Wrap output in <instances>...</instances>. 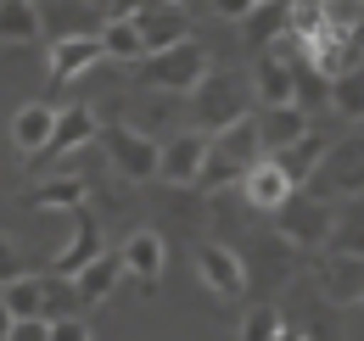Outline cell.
Here are the masks:
<instances>
[{"instance_id": "1", "label": "cell", "mask_w": 364, "mask_h": 341, "mask_svg": "<svg viewBox=\"0 0 364 341\" xmlns=\"http://www.w3.org/2000/svg\"><path fill=\"white\" fill-rule=\"evenodd\" d=\"M191 118L202 134H219V129L241 124V118H252V85L241 79V73H213L208 67V79L191 90Z\"/></svg>"}, {"instance_id": "2", "label": "cell", "mask_w": 364, "mask_h": 341, "mask_svg": "<svg viewBox=\"0 0 364 341\" xmlns=\"http://www.w3.org/2000/svg\"><path fill=\"white\" fill-rule=\"evenodd\" d=\"M135 79L146 90H157V95H191V90L208 79V50L196 40H180V45H168V50H151V56H140Z\"/></svg>"}, {"instance_id": "3", "label": "cell", "mask_w": 364, "mask_h": 341, "mask_svg": "<svg viewBox=\"0 0 364 341\" xmlns=\"http://www.w3.org/2000/svg\"><path fill=\"white\" fill-rule=\"evenodd\" d=\"M309 196L314 202H348V196H364V134H348V140H331L319 168L309 173Z\"/></svg>"}, {"instance_id": "4", "label": "cell", "mask_w": 364, "mask_h": 341, "mask_svg": "<svg viewBox=\"0 0 364 341\" xmlns=\"http://www.w3.org/2000/svg\"><path fill=\"white\" fill-rule=\"evenodd\" d=\"M101 151H107V163L124 173V179H135V185H146V179H157V140L151 134H140V129H129V124H107L101 134Z\"/></svg>"}, {"instance_id": "5", "label": "cell", "mask_w": 364, "mask_h": 341, "mask_svg": "<svg viewBox=\"0 0 364 341\" xmlns=\"http://www.w3.org/2000/svg\"><path fill=\"white\" fill-rule=\"evenodd\" d=\"M331 202H314V196H286L280 207H274V229H280V241L286 247H325V235H331Z\"/></svg>"}, {"instance_id": "6", "label": "cell", "mask_w": 364, "mask_h": 341, "mask_svg": "<svg viewBox=\"0 0 364 341\" xmlns=\"http://www.w3.org/2000/svg\"><path fill=\"white\" fill-rule=\"evenodd\" d=\"M40 6V34L56 40H85V34H101V6L95 0H34Z\"/></svg>"}, {"instance_id": "7", "label": "cell", "mask_w": 364, "mask_h": 341, "mask_svg": "<svg viewBox=\"0 0 364 341\" xmlns=\"http://www.w3.org/2000/svg\"><path fill=\"white\" fill-rule=\"evenodd\" d=\"M303 56H309V67H314L319 79H348V73L364 67V45L353 34H331V28L303 45Z\"/></svg>"}, {"instance_id": "8", "label": "cell", "mask_w": 364, "mask_h": 341, "mask_svg": "<svg viewBox=\"0 0 364 341\" xmlns=\"http://www.w3.org/2000/svg\"><path fill=\"white\" fill-rule=\"evenodd\" d=\"M196 274H202V286L213 291V297H241L247 291V263L219 247V241H202L196 247Z\"/></svg>"}, {"instance_id": "9", "label": "cell", "mask_w": 364, "mask_h": 341, "mask_svg": "<svg viewBox=\"0 0 364 341\" xmlns=\"http://www.w3.org/2000/svg\"><path fill=\"white\" fill-rule=\"evenodd\" d=\"M202 157H208V134H202V129H180V134L157 151V179H168V185H196Z\"/></svg>"}, {"instance_id": "10", "label": "cell", "mask_w": 364, "mask_h": 341, "mask_svg": "<svg viewBox=\"0 0 364 341\" xmlns=\"http://www.w3.org/2000/svg\"><path fill=\"white\" fill-rule=\"evenodd\" d=\"M101 252H107V241H101V224H95V218L79 207V213H73V235H68V247L50 257V274H56V280H73V274H79L85 263H95Z\"/></svg>"}, {"instance_id": "11", "label": "cell", "mask_w": 364, "mask_h": 341, "mask_svg": "<svg viewBox=\"0 0 364 341\" xmlns=\"http://www.w3.org/2000/svg\"><path fill=\"white\" fill-rule=\"evenodd\" d=\"M291 190H297V185L280 173V163H274V157H258L252 168L241 173V196H247V207H258V213H274Z\"/></svg>"}, {"instance_id": "12", "label": "cell", "mask_w": 364, "mask_h": 341, "mask_svg": "<svg viewBox=\"0 0 364 341\" xmlns=\"http://www.w3.org/2000/svg\"><path fill=\"white\" fill-rule=\"evenodd\" d=\"M118 257H124V274H135L140 286L151 291V286H157V274H163V263H168V247H163V235H157V229H135V235L118 247Z\"/></svg>"}, {"instance_id": "13", "label": "cell", "mask_w": 364, "mask_h": 341, "mask_svg": "<svg viewBox=\"0 0 364 341\" xmlns=\"http://www.w3.org/2000/svg\"><path fill=\"white\" fill-rule=\"evenodd\" d=\"M252 129H258L264 157H274V151H286V146H297V140L309 134V112H297V107H264V112L252 118Z\"/></svg>"}, {"instance_id": "14", "label": "cell", "mask_w": 364, "mask_h": 341, "mask_svg": "<svg viewBox=\"0 0 364 341\" xmlns=\"http://www.w3.org/2000/svg\"><path fill=\"white\" fill-rule=\"evenodd\" d=\"M95 134H101V118H95L85 101H79V107H62V112H56V129H50V140H46V151H40V157H68V151H79V146L95 140Z\"/></svg>"}, {"instance_id": "15", "label": "cell", "mask_w": 364, "mask_h": 341, "mask_svg": "<svg viewBox=\"0 0 364 341\" xmlns=\"http://www.w3.org/2000/svg\"><path fill=\"white\" fill-rule=\"evenodd\" d=\"M129 23L140 28L146 56H151V50H168V45H180V40H191V34H185V11H180V6H146V11H135Z\"/></svg>"}, {"instance_id": "16", "label": "cell", "mask_w": 364, "mask_h": 341, "mask_svg": "<svg viewBox=\"0 0 364 341\" xmlns=\"http://www.w3.org/2000/svg\"><path fill=\"white\" fill-rule=\"evenodd\" d=\"M118 280H124V257H118V252H101L95 263H85V269L73 274V297H79V308L107 302L112 291H118Z\"/></svg>"}, {"instance_id": "17", "label": "cell", "mask_w": 364, "mask_h": 341, "mask_svg": "<svg viewBox=\"0 0 364 341\" xmlns=\"http://www.w3.org/2000/svg\"><path fill=\"white\" fill-rule=\"evenodd\" d=\"M319 286L331 302H359L364 297V257H348V252H325L319 263Z\"/></svg>"}, {"instance_id": "18", "label": "cell", "mask_w": 364, "mask_h": 341, "mask_svg": "<svg viewBox=\"0 0 364 341\" xmlns=\"http://www.w3.org/2000/svg\"><path fill=\"white\" fill-rule=\"evenodd\" d=\"M85 196H90L85 173H56V179H40V185L28 190V207H46V213H79Z\"/></svg>"}, {"instance_id": "19", "label": "cell", "mask_w": 364, "mask_h": 341, "mask_svg": "<svg viewBox=\"0 0 364 341\" xmlns=\"http://www.w3.org/2000/svg\"><path fill=\"white\" fill-rule=\"evenodd\" d=\"M95 62H107L95 34H85V40H56V45H50V79H56V85H68V79L90 73Z\"/></svg>"}, {"instance_id": "20", "label": "cell", "mask_w": 364, "mask_h": 341, "mask_svg": "<svg viewBox=\"0 0 364 341\" xmlns=\"http://www.w3.org/2000/svg\"><path fill=\"white\" fill-rule=\"evenodd\" d=\"M247 85H252V101H264V107H291V62H280L274 50H264Z\"/></svg>"}, {"instance_id": "21", "label": "cell", "mask_w": 364, "mask_h": 341, "mask_svg": "<svg viewBox=\"0 0 364 341\" xmlns=\"http://www.w3.org/2000/svg\"><path fill=\"white\" fill-rule=\"evenodd\" d=\"M50 129H56V107L28 101V107H17V118H11V140H17V151L40 157V151H46V140H50Z\"/></svg>"}, {"instance_id": "22", "label": "cell", "mask_w": 364, "mask_h": 341, "mask_svg": "<svg viewBox=\"0 0 364 341\" xmlns=\"http://www.w3.org/2000/svg\"><path fill=\"white\" fill-rule=\"evenodd\" d=\"M331 252H348V257H364V202L348 196L336 213H331V235H325Z\"/></svg>"}, {"instance_id": "23", "label": "cell", "mask_w": 364, "mask_h": 341, "mask_svg": "<svg viewBox=\"0 0 364 341\" xmlns=\"http://www.w3.org/2000/svg\"><path fill=\"white\" fill-rule=\"evenodd\" d=\"M286 17H291V0H258V6L241 17L247 45H274L280 34H286Z\"/></svg>"}, {"instance_id": "24", "label": "cell", "mask_w": 364, "mask_h": 341, "mask_svg": "<svg viewBox=\"0 0 364 341\" xmlns=\"http://www.w3.org/2000/svg\"><path fill=\"white\" fill-rule=\"evenodd\" d=\"M325 146H331V140L309 129V134H303L297 146H286V151H274V163H280V173H286L291 185H309V173L319 168V157H325Z\"/></svg>"}, {"instance_id": "25", "label": "cell", "mask_w": 364, "mask_h": 341, "mask_svg": "<svg viewBox=\"0 0 364 341\" xmlns=\"http://www.w3.org/2000/svg\"><path fill=\"white\" fill-rule=\"evenodd\" d=\"M95 40H101V56H107V62H140V56H146V45H140V28L129 23V17H107Z\"/></svg>"}, {"instance_id": "26", "label": "cell", "mask_w": 364, "mask_h": 341, "mask_svg": "<svg viewBox=\"0 0 364 341\" xmlns=\"http://www.w3.org/2000/svg\"><path fill=\"white\" fill-rule=\"evenodd\" d=\"M0 302L11 319H46V280L40 274H23L11 286H0Z\"/></svg>"}, {"instance_id": "27", "label": "cell", "mask_w": 364, "mask_h": 341, "mask_svg": "<svg viewBox=\"0 0 364 341\" xmlns=\"http://www.w3.org/2000/svg\"><path fill=\"white\" fill-rule=\"evenodd\" d=\"M0 40L6 45L40 40V6L34 0H0Z\"/></svg>"}, {"instance_id": "28", "label": "cell", "mask_w": 364, "mask_h": 341, "mask_svg": "<svg viewBox=\"0 0 364 341\" xmlns=\"http://www.w3.org/2000/svg\"><path fill=\"white\" fill-rule=\"evenodd\" d=\"M291 107H297V112H314V107H331V79H319L314 67L291 62Z\"/></svg>"}, {"instance_id": "29", "label": "cell", "mask_w": 364, "mask_h": 341, "mask_svg": "<svg viewBox=\"0 0 364 341\" xmlns=\"http://www.w3.org/2000/svg\"><path fill=\"white\" fill-rule=\"evenodd\" d=\"M319 17L331 34H364V0H319Z\"/></svg>"}, {"instance_id": "30", "label": "cell", "mask_w": 364, "mask_h": 341, "mask_svg": "<svg viewBox=\"0 0 364 341\" xmlns=\"http://www.w3.org/2000/svg\"><path fill=\"white\" fill-rule=\"evenodd\" d=\"M331 107L342 112V118H364V73H348V79H331Z\"/></svg>"}, {"instance_id": "31", "label": "cell", "mask_w": 364, "mask_h": 341, "mask_svg": "<svg viewBox=\"0 0 364 341\" xmlns=\"http://www.w3.org/2000/svg\"><path fill=\"white\" fill-rule=\"evenodd\" d=\"M274 336H280V313L269 302H258V308L241 313V341H274Z\"/></svg>"}, {"instance_id": "32", "label": "cell", "mask_w": 364, "mask_h": 341, "mask_svg": "<svg viewBox=\"0 0 364 341\" xmlns=\"http://www.w3.org/2000/svg\"><path fill=\"white\" fill-rule=\"evenodd\" d=\"M11 280H23V252L0 235V286H11Z\"/></svg>"}, {"instance_id": "33", "label": "cell", "mask_w": 364, "mask_h": 341, "mask_svg": "<svg viewBox=\"0 0 364 341\" xmlns=\"http://www.w3.org/2000/svg\"><path fill=\"white\" fill-rule=\"evenodd\" d=\"M50 341H90V330L79 313H68V319H50Z\"/></svg>"}, {"instance_id": "34", "label": "cell", "mask_w": 364, "mask_h": 341, "mask_svg": "<svg viewBox=\"0 0 364 341\" xmlns=\"http://www.w3.org/2000/svg\"><path fill=\"white\" fill-rule=\"evenodd\" d=\"M6 341H50V325H46V319H17Z\"/></svg>"}, {"instance_id": "35", "label": "cell", "mask_w": 364, "mask_h": 341, "mask_svg": "<svg viewBox=\"0 0 364 341\" xmlns=\"http://www.w3.org/2000/svg\"><path fill=\"white\" fill-rule=\"evenodd\" d=\"M252 6H258V0H213V11H219V17H230V23H241Z\"/></svg>"}, {"instance_id": "36", "label": "cell", "mask_w": 364, "mask_h": 341, "mask_svg": "<svg viewBox=\"0 0 364 341\" xmlns=\"http://www.w3.org/2000/svg\"><path fill=\"white\" fill-rule=\"evenodd\" d=\"M146 6H151V0H107V17H135Z\"/></svg>"}, {"instance_id": "37", "label": "cell", "mask_w": 364, "mask_h": 341, "mask_svg": "<svg viewBox=\"0 0 364 341\" xmlns=\"http://www.w3.org/2000/svg\"><path fill=\"white\" fill-rule=\"evenodd\" d=\"M11 325H17V319H11V313H6V302H0V341L11 336Z\"/></svg>"}, {"instance_id": "38", "label": "cell", "mask_w": 364, "mask_h": 341, "mask_svg": "<svg viewBox=\"0 0 364 341\" xmlns=\"http://www.w3.org/2000/svg\"><path fill=\"white\" fill-rule=\"evenodd\" d=\"M274 341H303V336H297V330H286V325H280V336H274Z\"/></svg>"}, {"instance_id": "39", "label": "cell", "mask_w": 364, "mask_h": 341, "mask_svg": "<svg viewBox=\"0 0 364 341\" xmlns=\"http://www.w3.org/2000/svg\"><path fill=\"white\" fill-rule=\"evenodd\" d=\"M151 6H180V0H151Z\"/></svg>"}]
</instances>
